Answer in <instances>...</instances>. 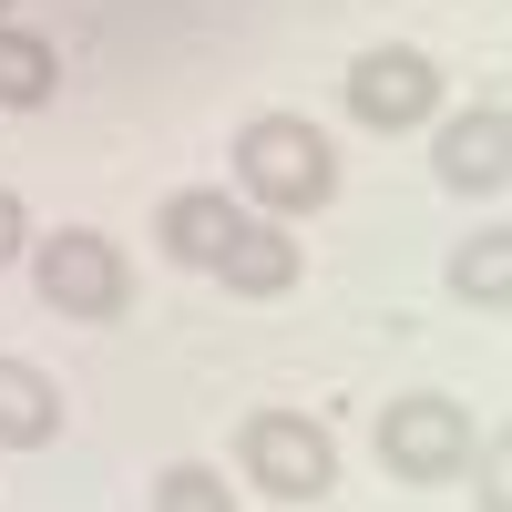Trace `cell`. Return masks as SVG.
<instances>
[{
    "instance_id": "obj_1",
    "label": "cell",
    "mask_w": 512,
    "mask_h": 512,
    "mask_svg": "<svg viewBox=\"0 0 512 512\" xmlns=\"http://www.w3.org/2000/svg\"><path fill=\"white\" fill-rule=\"evenodd\" d=\"M236 195L256 205V216H277V226L318 216V205L338 195V154H328V134H318L308 113H256L246 134H236Z\"/></svg>"
},
{
    "instance_id": "obj_2",
    "label": "cell",
    "mask_w": 512,
    "mask_h": 512,
    "mask_svg": "<svg viewBox=\"0 0 512 512\" xmlns=\"http://www.w3.org/2000/svg\"><path fill=\"white\" fill-rule=\"evenodd\" d=\"M21 256H31V287H41V308H52V318L113 328L123 308H134V267H123V246L93 236V226H62V236H41V246H21Z\"/></svg>"
},
{
    "instance_id": "obj_3",
    "label": "cell",
    "mask_w": 512,
    "mask_h": 512,
    "mask_svg": "<svg viewBox=\"0 0 512 512\" xmlns=\"http://www.w3.org/2000/svg\"><path fill=\"white\" fill-rule=\"evenodd\" d=\"M472 400L451 390H410L379 410V472L390 482H461V461H472Z\"/></svg>"
},
{
    "instance_id": "obj_4",
    "label": "cell",
    "mask_w": 512,
    "mask_h": 512,
    "mask_svg": "<svg viewBox=\"0 0 512 512\" xmlns=\"http://www.w3.org/2000/svg\"><path fill=\"white\" fill-rule=\"evenodd\" d=\"M236 461H246V482L277 492V502H328L338 492V441L318 431L308 410H246Z\"/></svg>"
},
{
    "instance_id": "obj_5",
    "label": "cell",
    "mask_w": 512,
    "mask_h": 512,
    "mask_svg": "<svg viewBox=\"0 0 512 512\" xmlns=\"http://www.w3.org/2000/svg\"><path fill=\"white\" fill-rule=\"evenodd\" d=\"M349 113L369 123V134H410V123L441 113V62L410 52V41H379V52L349 62Z\"/></svg>"
},
{
    "instance_id": "obj_6",
    "label": "cell",
    "mask_w": 512,
    "mask_h": 512,
    "mask_svg": "<svg viewBox=\"0 0 512 512\" xmlns=\"http://www.w3.org/2000/svg\"><path fill=\"white\" fill-rule=\"evenodd\" d=\"M431 175H441L451 195H502V185H512V113H502V103L451 113L441 144H431Z\"/></svg>"
},
{
    "instance_id": "obj_7",
    "label": "cell",
    "mask_w": 512,
    "mask_h": 512,
    "mask_svg": "<svg viewBox=\"0 0 512 512\" xmlns=\"http://www.w3.org/2000/svg\"><path fill=\"white\" fill-rule=\"evenodd\" d=\"M246 226V205L226 185H185V195H164V216H154V246L175 256V267H216V256L236 246Z\"/></svg>"
},
{
    "instance_id": "obj_8",
    "label": "cell",
    "mask_w": 512,
    "mask_h": 512,
    "mask_svg": "<svg viewBox=\"0 0 512 512\" xmlns=\"http://www.w3.org/2000/svg\"><path fill=\"white\" fill-rule=\"evenodd\" d=\"M297 267H308V246H297L277 216H246V226H236V246L216 256L226 297H287V287H297Z\"/></svg>"
},
{
    "instance_id": "obj_9",
    "label": "cell",
    "mask_w": 512,
    "mask_h": 512,
    "mask_svg": "<svg viewBox=\"0 0 512 512\" xmlns=\"http://www.w3.org/2000/svg\"><path fill=\"white\" fill-rule=\"evenodd\" d=\"M0 441H11V451H52V441H62V390H52V369L0 359Z\"/></svg>"
},
{
    "instance_id": "obj_10",
    "label": "cell",
    "mask_w": 512,
    "mask_h": 512,
    "mask_svg": "<svg viewBox=\"0 0 512 512\" xmlns=\"http://www.w3.org/2000/svg\"><path fill=\"white\" fill-rule=\"evenodd\" d=\"M52 82H62V52H52L41 31L0 21V113H41V103H52Z\"/></svg>"
},
{
    "instance_id": "obj_11",
    "label": "cell",
    "mask_w": 512,
    "mask_h": 512,
    "mask_svg": "<svg viewBox=\"0 0 512 512\" xmlns=\"http://www.w3.org/2000/svg\"><path fill=\"white\" fill-rule=\"evenodd\" d=\"M451 297H472V308H512V236L482 226L472 246H451Z\"/></svg>"
},
{
    "instance_id": "obj_12",
    "label": "cell",
    "mask_w": 512,
    "mask_h": 512,
    "mask_svg": "<svg viewBox=\"0 0 512 512\" xmlns=\"http://www.w3.org/2000/svg\"><path fill=\"white\" fill-rule=\"evenodd\" d=\"M154 512H236V492H226V472H205V461H164Z\"/></svg>"
},
{
    "instance_id": "obj_13",
    "label": "cell",
    "mask_w": 512,
    "mask_h": 512,
    "mask_svg": "<svg viewBox=\"0 0 512 512\" xmlns=\"http://www.w3.org/2000/svg\"><path fill=\"white\" fill-rule=\"evenodd\" d=\"M461 472H472V502H482V512H512V441H502V431H482Z\"/></svg>"
},
{
    "instance_id": "obj_14",
    "label": "cell",
    "mask_w": 512,
    "mask_h": 512,
    "mask_svg": "<svg viewBox=\"0 0 512 512\" xmlns=\"http://www.w3.org/2000/svg\"><path fill=\"white\" fill-rule=\"evenodd\" d=\"M21 246H31V216H21V195H11V185H0V267H11V256H21Z\"/></svg>"
},
{
    "instance_id": "obj_15",
    "label": "cell",
    "mask_w": 512,
    "mask_h": 512,
    "mask_svg": "<svg viewBox=\"0 0 512 512\" xmlns=\"http://www.w3.org/2000/svg\"><path fill=\"white\" fill-rule=\"evenodd\" d=\"M0 21H11V0H0Z\"/></svg>"
}]
</instances>
